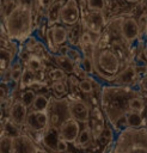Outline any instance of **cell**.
<instances>
[{"mask_svg":"<svg viewBox=\"0 0 147 153\" xmlns=\"http://www.w3.org/2000/svg\"><path fill=\"white\" fill-rule=\"evenodd\" d=\"M90 129L92 133V137L94 140L100 139L103 133L105 131V116L102 110L93 108L91 110V116H90Z\"/></svg>","mask_w":147,"mask_h":153,"instance_id":"obj_13","label":"cell"},{"mask_svg":"<svg viewBox=\"0 0 147 153\" xmlns=\"http://www.w3.org/2000/svg\"><path fill=\"white\" fill-rule=\"evenodd\" d=\"M80 41H81L82 45H85V47L93 44V38H92L90 31H85V32H82V33H81V37H80Z\"/></svg>","mask_w":147,"mask_h":153,"instance_id":"obj_32","label":"cell"},{"mask_svg":"<svg viewBox=\"0 0 147 153\" xmlns=\"http://www.w3.org/2000/svg\"><path fill=\"white\" fill-rule=\"evenodd\" d=\"M24 126L29 130L35 131V133H41V131L47 130L49 128V122H48L47 112L30 110L27 112V116H26Z\"/></svg>","mask_w":147,"mask_h":153,"instance_id":"obj_7","label":"cell"},{"mask_svg":"<svg viewBox=\"0 0 147 153\" xmlns=\"http://www.w3.org/2000/svg\"><path fill=\"white\" fill-rule=\"evenodd\" d=\"M27 112V106L20 99H17L10 106V121L14 126H24Z\"/></svg>","mask_w":147,"mask_h":153,"instance_id":"obj_15","label":"cell"},{"mask_svg":"<svg viewBox=\"0 0 147 153\" xmlns=\"http://www.w3.org/2000/svg\"><path fill=\"white\" fill-rule=\"evenodd\" d=\"M111 153H147V128H125L121 130Z\"/></svg>","mask_w":147,"mask_h":153,"instance_id":"obj_2","label":"cell"},{"mask_svg":"<svg viewBox=\"0 0 147 153\" xmlns=\"http://www.w3.org/2000/svg\"><path fill=\"white\" fill-rule=\"evenodd\" d=\"M139 86H140V88H141L143 92H147V75H145V76H142V78L140 79Z\"/></svg>","mask_w":147,"mask_h":153,"instance_id":"obj_35","label":"cell"},{"mask_svg":"<svg viewBox=\"0 0 147 153\" xmlns=\"http://www.w3.org/2000/svg\"><path fill=\"white\" fill-rule=\"evenodd\" d=\"M124 120H125V124L127 128H142L145 127V118L142 116V114L139 112H134V111H128L124 115Z\"/></svg>","mask_w":147,"mask_h":153,"instance_id":"obj_18","label":"cell"},{"mask_svg":"<svg viewBox=\"0 0 147 153\" xmlns=\"http://www.w3.org/2000/svg\"><path fill=\"white\" fill-rule=\"evenodd\" d=\"M26 67H27V71L31 72V73H37L43 66H42V62L38 57L36 56H31L27 62H26Z\"/></svg>","mask_w":147,"mask_h":153,"instance_id":"obj_26","label":"cell"},{"mask_svg":"<svg viewBox=\"0 0 147 153\" xmlns=\"http://www.w3.org/2000/svg\"><path fill=\"white\" fill-rule=\"evenodd\" d=\"M17 56V48L13 44H0V74L8 72L14 63Z\"/></svg>","mask_w":147,"mask_h":153,"instance_id":"obj_11","label":"cell"},{"mask_svg":"<svg viewBox=\"0 0 147 153\" xmlns=\"http://www.w3.org/2000/svg\"><path fill=\"white\" fill-rule=\"evenodd\" d=\"M87 10L90 12H104L106 7L105 0H86Z\"/></svg>","mask_w":147,"mask_h":153,"instance_id":"obj_23","label":"cell"},{"mask_svg":"<svg viewBox=\"0 0 147 153\" xmlns=\"http://www.w3.org/2000/svg\"><path fill=\"white\" fill-rule=\"evenodd\" d=\"M80 18V8L76 0H66L60 11V20L65 25H74Z\"/></svg>","mask_w":147,"mask_h":153,"instance_id":"obj_8","label":"cell"},{"mask_svg":"<svg viewBox=\"0 0 147 153\" xmlns=\"http://www.w3.org/2000/svg\"><path fill=\"white\" fill-rule=\"evenodd\" d=\"M32 26V11L29 5H18L5 19L6 32L11 38L20 39L29 35Z\"/></svg>","mask_w":147,"mask_h":153,"instance_id":"obj_3","label":"cell"},{"mask_svg":"<svg viewBox=\"0 0 147 153\" xmlns=\"http://www.w3.org/2000/svg\"><path fill=\"white\" fill-rule=\"evenodd\" d=\"M143 55H145V57H146V60H147V41H146L145 47H143Z\"/></svg>","mask_w":147,"mask_h":153,"instance_id":"obj_38","label":"cell"},{"mask_svg":"<svg viewBox=\"0 0 147 153\" xmlns=\"http://www.w3.org/2000/svg\"><path fill=\"white\" fill-rule=\"evenodd\" d=\"M23 74H24V72H23V69H22L20 63H17V65L13 63L12 67H11V69H10V79H11L12 81L17 82V81L22 80Z\"/></svg>","mask_w":147,"mask_h":153,"instance_id":"obj_25","label":"cell"},{"mask_svg":"<svg viewBox=\"0 0 147 153\" xmlns=\"http://www.w3.org/2000/svg\"><path fill=\"white\" fill-rule=\"evenodd\" d=\"M7 98V88L2 85H0V103H2Z\"/></svg>","mask_w":147,"mask_h":153,"instance_id":"obj_36","label":"cell"},{"mask_svg":"<svg viewBox=\"0 0 147 153\" xmlns=\"http://www.w3.org/2000/svg\"><path fill=\"white\" fill-rule=\"evenodd\" d=\"M57 134L60 139L68 143L75 142L80 134V123L73 118H68L60 126V128L57 129Z\"/></svg>","mask_w":147,"mask_h":153,"instance_id":"obj_10","label":"cell"},{"mask_svg":"<svg viewBox=\"0 0 147 153\" xmlns=\"http://www.w3.org/2000/svg\"><path fill=\"white\" fill-rule=\"evenodd\" d=\"M79 90L82 92V93H91L92 90H93V85H92V81L91 79L88 78H84L79 81V85H78Z\"/></svg>","mask_w":147,"mask_h":153,"instance_id":"obj_28","label":"cell"},{"mask_svg":"<svg viewBox=\"0 0 147 153\" xmlns=\"http://www.w3.org/2000/svg\"><path fill=\"white\" fill-rule=\"evenodd\" d=\"M84 25L91 33L100 35L104 25H105V16L104 12H88L84 17Z\"/></svg>","mask_w":147,"mask_h":153,"instance_id":"obj_12","label":"cell"},{"mask_svg":"<svg viewBox=\"0 0 147 153\" xmlns=\"http://www.w3.org/2000/svg\"><path fill=\"white\" fill-rule=\"evenodd\" d=\"M50 35H51V39L53 43L55 45H61L67 41L68 37V31L63 25H54L50 30Z\"/></svg>","mask_w":147,"mask_h":153,"instance_id":"obj_17","label":"cell"},{"mask_svg":"<svg viewBox=\"0 0 147 153\" xmlns=\"http://www.w3.org/2000/svg\"><path fill=\"white\" fill-rule=\"evenodd\" d=\"M13 153H36L37 147L30 136L26 134H19L12 137Z\"/></svg>","mask_w":147,"mask_h":153,"instance_id":"obj_14","label":"cell"},{"mask_svg":"<svg viewBox=\"0 0 147 153\" xmlns=\"http://www.w3.org/2000/svg\"><path fill=\"white\" fill-rule=\"evenodd\" d=\"M51 88L53 91L57 94V96H62L67 92V85L65 81L62 80H57V81H54L53 85H51Z\"/></svg>","mask_w":147,"mask_h":153,"instance_id":"obj_30","label":"cell"},{"mask_svg":"<svg viewBox=\"0 0 147 153\" xmlns=\"http://www.w3.org/2000/svg\"><path fill=\"white\" fill-rule=\"evenodd\" d=\"M140 94L130 86L110 85L103 86L100 92V105L105 118L116 129L124 121V115L129 111L128 104L131 97Z\"/></svg>","mask_w":147,"mask_h":153,"instance_id":"obj_1","label":"cell"},{"mask_svg":"<svg viewBox=\"0 0 147 153\" xmlns=\"http://www.w3.org/2000/svg\"><path fill=\"white\" fill-rule=\"evenodd\" d=\"M35 97H36V93L32 90H26V91H24L20 94V98L19 99L29 108V106H32V103L35 100Z\"/></svg>","mask_w":147,"mask_h":153,"instance_id":"obj_27","label":"cell"},{"mask_svg":"<svg viewBox=\"0 0 147 153\" xmlns=\"http://www.w3.org/2000/svg\"><path fill=\"white\" fill-rule=\"evenodd\" d=\"M62 5H60V2L57 0H55L54 2H51V5L48 8V20L54 24L60 19V11H61Z\"/></svg>","mask_w":147,"mask_h":153,"instance_id":"obj_22","label":"cell"},{"mask_svg":"<svg viewBox=\"0 0 147 153\" xmlns=\"http://www.w3.org/2000/svg\"><path fill=\"white\" fill-rule=\"evenodd\" d=\"M55 149L59 152V153H63V152H66L67 149H68V142H66V141H63L62 139H57L56 140V143H55Z\"/></svg>","mask_w":147,"mask_h":153,"instance_id":"obj_33","label":"cell"},{"mask_svg":"<svg viewBox=\"0 0 147 153\" xmlns=\"http://www.w3.org/2000/svg\"><path fill=\"white\" fill-rule=\"evenodd\" d=\"M139 26H140V31L142 32L143 30H147V14H141L140 19L137 20Z\"/></svg>","mask_w":147,"mask_h":153,"instance_id":"obj_34","label":"cell"},{"mask_svg":"<svg viewBox=\"0 0 147 153\" xmlns=\"http://www.w3.org/2000/svg\"><path fill=\"white\" fill-rule=\"evenodd\" d=\"M120 31H121V35H122L123 39L127 43H131V42L136 41L137 37L141 33L139 23L133 17H125V18H123L121 20Z\"/></svg>","mask_w":147,"mask_h":153,"instance_id":"obj_9","label":"cell"},{"mask_svg":"<svg viewBox=\"0 0 147 153\" xmlns=\"http://www.w3.org/2000/svg\"><path fill=\"white\" fill-rule=\"evenodd\" d=\"M68 111H69V117L75 120L79 123L87 124L90 116H91V110L90 106L87 105L86 102L79 98H73L68 100Z\"/></svg>","mask_w":147,"mask_h":153,"instance_id":"obj_6","label":"cell"},{"mask_svg":"<svg viewBox=\"0 0 147 153\" xmlns=\"http://www.w3.org/2000/svg\"><path fill=\"white\" fill-rule=\"evenodd\" d=\"M137 79V71L134 66H127L124 69H122L117 76L114 79L115 84L120 86H130L131 84L135 82Z\"/></svg>","mask_w":147,"mask_h":153,"instance_id":"obj_16","label":"cell"},{"mask_svg":"<svg viewBox=\"0 0 147 153\" xmlns=\"http://www.w3.org/2000/svg\"><path fill=\"white\" fill-rule=\"evenodd\" d=\"M124 2H127V4H137L140 0H123Z\"/></svg>","mask_w":147,"mask_h":153,"instance_id":"obj_39","label":"cell"},{"mask_svg":"<svg viewBox=\"0 0 147 153\" xmlns=\"http://www.w3.org/2000/svg\"><path fill=\"white\" fill-rule=\"evenodd\" d=\"M92 133H91V129H90V127L86 124V127L82 129V130H80V134H79V136H78V139H76V141L74 142L75 143V146H78V147H80V148H86V147H88V145L91 143V141H92Z\"/></svg>","mask_w":147,"mask_h":153,"instance_id":"obj_19","label":"cell"},{"mask_svg":"<svg viewBox=\"0 0 147 153\" xmlns=\"http://www.w3.org/2000/svg\"><path fill=\"white\" fill-rule=\"evenodd\" d=\"M47 116H48L49 128L57 130L65 121L71 118L68 111V99L60 98V99L50 100L47 110Z\"/></svg>","mask_w":147,"mask_h":153,"instance_id":"obj_5","label":"cell"},{"mask_svg":"<svg viewBox=\"0 0 147 153\" xmlns=\"http://www.w3.org/2000/svg\"><path fill=\"white\" fill-rule=\"evenodd\" d=\"M0 153H13L12 137L8 135H4L0 137Z\"/></svg>","mask_w":147,"mask_h":153,"instance_id":"obj_24","label":"cell"},{"mask_svg":"<svg viewBox=\"0 0 147 153\" xmlns=\"http://www.w3.org/2000/svg\"><path fill=\"white\" fill-rule=\"evenodd\" d=\"M94 72L106 80H114L121 72V61L111 49H94L92 54Z\"/></svg>","mask_w":147,"mask_h":153,"instance_id":"obj_4","label":"cell"},{"mask_svg":"<svg viewBox=\"0 0 147 153\" xmlns=\"http://www.w3.org/2000/svg\"><path fill=\"white\" fill-rule=\"evenodd\" d=\"M129 111H134V112H139L142 114L145 110V99L141 94H136L134 97L130 98L129 104H128Z\"/></svg>","mask_w":147,"mask_h":153,"instance_id":"obj_20","label":"cell"},{"mask_svg":"<svg viewBox=\"0 0 147 153\" xmlns=\"http://www.w3.org/2000/svg\"><path fill=\"white\" fill-rule=\"evenodd\" d=\"M5 130H6V129H5V124H4V123L0 121V137H1V136H4Z\"/></svg>","mask_w":147,"mask_h":153,"instance_id":"obj_37","label":"cell"},{"mask_svg":"<svg viewBox=\"0 0 147 153\" xmlns=\"http://www.w3.org/2000/svg\"><path fill=\"white\" fill-rule=\"evenodd\" d=\"M49 78L53 80V81H57V80H63L66 78V74L63 72V69H60V68H55V69H51L49 72Z\"/></svg>","mask_w":147,"mask_h":153,"instance_id":"obj_31","label":"cell"},{"mask_svg":"<svg viewBox=\"0 0 147 153\" xmlns=\"http://www.w3.org/2000/svg\"><path fill=\"white\" fill-rule=\"evenodd\" d=\"M81 63V67L82 69L88 73V74H92L94 72V66H93V61H92V57H88V56H84L80 61Z\"/></svg>","mask_w":147,"mask_h":153,"instance_id":"obj_29","label":"cell"},{"mask_svg":"<svg viewBox=\"0 0 147 153\" xmlns=\"http://www.w3.org/2000/svg\"><path fill=\"white\" fill-rule=\"evenodd\" d=\"M49 103H50V100L44 94H36L35 100L32 103V110L41 111V112H47Z\"/></svg>","mask_w":147,"mask_h":153,"instance_id":"obj_21","label":"cell"}]
</instances>
